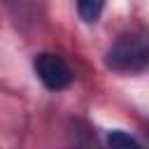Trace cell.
Masks as SVG:
<instances>
[{"label": "cell", "instance_id": "7a4b0ae2", "mask_svg": "<svg viewBox=\"0 0 149 149\" xmlns=\"http://www.w3.org/2000/svg\"><path fill=\"white\" fill-rule=\"evenodd\" d=\"M33 68H35V74L40 77V81L49 91H63L72 84V70L65 63V58L58 54H49V51L37 54L33 61Z\"/></svg>", "mask_w": 149, "mask_h": 149}, {"label": "cell", "instance_id": "3957f363", "mask_svg": "<svg viewBox=\"0 0 149 149\" xmlns=\"http://www.w3.org/2000/svg\"><path fill=\"white\" fill-rule=\"evenodd\" d=\"M105 9V0H77V12L84 23H95Z\"/></svg>", "mask_w": 149, "mask_h": 149}, {"label": "cell", "instance_id": "277c9868", "mask_svg": "<svg viewBox=\"0 0 149 149\" xmlns=\"http://www.w3.org/2000/svg\"><path fill=\"white\" fill-rule=\"evenodd\" d=\"M107 142H109L112 147H140V142H137L133 135L123 133V130H112V133L107 135Z\"/></svg>", "mask_w": 149, "mask_h": 149}, {"label": "cell", "instance_id": "6da1fadb", "mask_svg": "<svg viewBox=\"0 0 149 149\" xmlns=\"http://www.w3.org/2000/svg\"><path fill=\"white\" fill-rule=\"evenodd\" d=\"M105 65L121 74H137L149 68V37L123 33L105 54Z\"/></svg>", "mask_w": 149, "mask_h": 149}]
</instances>
